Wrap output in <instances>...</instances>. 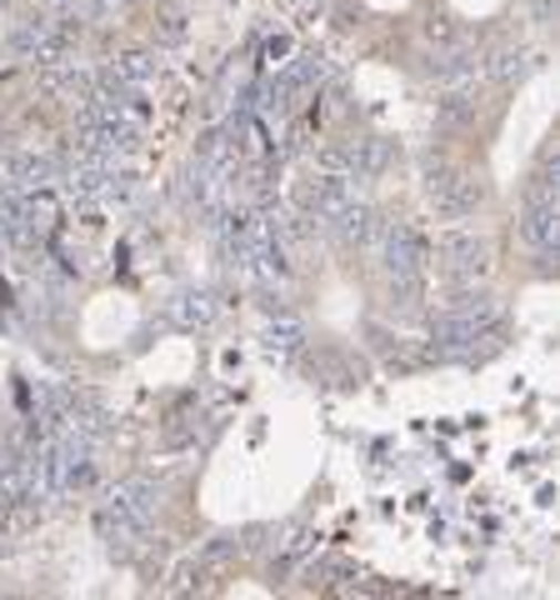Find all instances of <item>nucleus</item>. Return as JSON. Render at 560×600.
<instances>
[{
    "instance_id": "1",
    "label": "nucleus",
    "mask_w": 560,
    "mask_h": 600,
    "mask_svg": "<svg viewBox=\"0 0 560 600\" xmlns=\"http://www.w3.org/2000/svg\"><path fill=\"white\" fill-rule=\"evenodd\" d=\"M156 500H160V490L151 486V480H125V486L95 510V530H101V540H111V546H131L135 536H146L151 516H156Z\"/></svg>"
},
{
    "instance_id": "2",
    "label": "nucleus",
    "mask_w": 560,
    "mask_h": 600,
    "mask_svg": "<svg viewBox=\"0 0 560 600\" xmlns=\"http://www.w3.org/2000/svg\"><path fill=\"white\" fill-rule=\"evenodd\" d=\"M436 250H440L446 276L456 280V286H470L476 276L490 270V246H486V236H476V230H446V236L436 240Z\"/></svg>"
},
{
    "instance_id": "3",
    "label": "nucleus",
    "mask_w": 560,
    "mask_h": 600,
    "mask_svg": "<svg viewBox=\"0 0 560 600\" xmlns=\"http://www.w3.org/2000/svg\"><path fill=\"white\" fill-rule=\"evenodd\" d=\"M426 196H431V206H436V216H446V220H466V216H476V206H480V186L466 176V170H431V180H426Z\"/></svg>"
},
{
    "instance_id": "4",
    "label": "nucleus",
    "mask_w": 560,
    "mask_h": 600,
    "mask_svg": "<svg viewBox=\"0 0 560 600\" xmlns=\"http://www.w3.org/2000/svg\"><path fill=\"white\" fill-rule=\"evenodd\" d=\"M556 220H560L556 216V190H550V180H540V186L530 190L526 210H520V236H526V246L540 250V256H556V236H560Z\"/></svg>"
},
{
    "instance_id": "5",
    "label": "nucleus",
    "mask_w": 560,
    "mask_h": 600,
    "mask_svg": "<svg viewBox=\"0 0 560 600\" xmlns=\"http://www.w3.org/2000/svg\"><path fill=\"white\" fill-rule=\"evenodd\" d=\"M381 260L391 276H421V266H426V236L415 226H405V220L381 226Z\"/></svg>"
},
{
    "instance_id": "6",
    "label": "nucleus",
    "mask_w": 560,
    "mask_h": 600,
    "mask_svg": "<svg viewBox=\"0 0 560 600\" xmlns=\"http://www.w3.org/2000/svg\"><path fill=\"white\" fill-rule=\"evenodd\" d=\"M351 176H315V180H305L301 186V210L305 216H315V220H325V216H335V210L351 200V186H345Z\"/></svg>"
},
{
    "instance_id": "7",
    "label": "nucleus",
    "mask_w": 560,
    "mask_h": 600,
    "mask_svg": "<svg viewBox=\"0 0 560 600\" xmlns=\"http://www.w3.org/2000/svg\"><path fill=\"white\" fill-rule=\"evenodd\" d=\"M325 226H331V236L341 240V246H371L375 230H381L371 210H365V206H351V200H345L335 216H325Z\"/></svg>"
},
{
    "instance_id": "8",
    "label": "nucleus",
    "mask_w": 560,
    "mask_h": 600,
    "mask_svg": "<svg viewBox=\"0 0 560 600\" xmlns=\"http://www.w3.org/2000/svg\"><path fill=\"white\" fill-rule=\"evenodd\" d=\"M170 321L186 325V331L190 325H210L216 321V300H210L206 290H180V296L170 300Z\"/></svg>"
},
{
    "instance_id": "9",
    "label": "nucleus",
    "mask_w": 560,
    "mask_h": 600,
    "mask_svg": "<svg viewBox=\"0 0 560 600\" xmlns=\"http://www.w3.org/2000/svg\"><path fill=\"white\" fill-rule=\"evenodd\" d=\"M301 325L295 321H280V325H266V335H260V345H266V355H295L301 351Z\"/></svg>"
},
{
    "instance_id": "10",
    "label": "nucleus",
    "mask_w": 560,
    "mask_h": 600,
    "mask_svg": "<svg viewBox=\"0 0 560 600\" xmlns=\"http://www.w3.org/2000/svg\"><path fill=\"white\" fill-rule=\"evenodd\" d=\"M151 71H156V61H151V55H121L111 75L121 85H141V81H151Z\"/></svg>"
},
{
    "instance_id": "11",
    "label": "nucleus",
    "mask_w": 560,
    "mask_h": 600,
    "mask_svg": "<svg viewBox=\"0 0 560 600\" xmlns=\"http://www.w3.org/2000/svg\"><path fill=\"white\" fill-rule=\"evenodd\" d=\"M520 71H526V55H520V51H500L496 65H490V81H510V75H520Z\"/></svg>"
},
{
    "instance_id": "12",
    "label": "nucleus",
    "mask_w": 560,
    "mask_h": 600,
    "mask_svg": "<svg viewBox=\"0 0 560 600\" xmlns=\"http://www.w3.org/2000/svg\"><path fill=\"white\" fill-rule=\"evenodd\" d=\"M0 6H6V0H0Z\"/></svg>"
}]
</instances>
